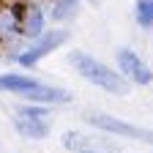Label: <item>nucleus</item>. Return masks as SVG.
I'll return each mask as SVG.
<instances>
[{"mask_svg": "<svg viewBox=\"0 0 153 153\" xmlns=\"http://www.w3.org/2000/svg\"><path fill=\"white\" fill-rule=\"evenodd\" d=\"M66 60L93 88H99V90H104L109 96H128L131 93L128 79H126L118 68L109 66V63H104V60H99V57H93V55H88L85 49H68Z\"/></svg>", "mask_w": 153, "mask_h": 153, "instance_id": "obj_1", "label": "nucleus"}, {"mask_svg": "<svg viewBox=\"0 0 153 153\" xmlns=\"http://www.w3.org/2000/svg\"><path fill=\"white\" fill-rule=\"evenodd\" d=\"M68 38H71V30H68L66 25H52V27H47L38 38L25 41L22 52L16 55V68H22V71H36L49 55H55L57 49H63V47L68 44Z\"/></svg>", "mask_w": 153, "mask_h": 153, "instance_id": "obj_2", "label": "nucleus"}, {"mask_svg": "<svg viewBox=\"0 0 153 153\" xmlns=\"http://www.w3.org/2000/svg\"><path fill=\"white\" fill-rule=\"evenodd\" d=\"M82 120L101 131V134H109V137H120V140H131V142H142V145H150L153 148V128H145V126H137V123H128L118 115H109V112H85Z\"/></svg>", "mask_w": 153, "mask_h": 153, "instance_id": "obj_3", "label": "nucleus"}, {"mask_svg": "<svg viewBox=\"0 0 153 153\" xmlns=\"http://www.w3.org/2000/svg\"><path fill=\"white\" fill-rule=\"evenodd\" d=\"M115 68H118L128 85H140V88H148L153 85V68L142 60V55L137 49H131V47H118L115 49Z\"/></svg>", "mask_w": 153, "mask_h": 153, "instance_id": "obj_4", "label": "nucleus"}, {"mask_svg": "<svg viewBox=\"0 0 153 153\" xmlns=\"http://www.w3.org/2000/svg\"><path fill=\"white\" fill-rule=\"evenodd\" d=\"M19 101H33V104H47V107H63V104H71L74 101V93L60 88V85H47L41 82L38 88L27 90L19 96Z\"/></svg>", "mask_w": 153, "mask_h": 153, "instance_id": "obj_5", "label": "nucleus"}, {"mask_svg": "<svg viewBox=\"0 0 153 153\" xmlns=\"http://www.w3.org/2000/svg\"><path fill=\"white\" fill-rule=\"evenodd\" d=\"M49 25L47 19V0H27L25 6V16H22V38L25 41H33L38 38Z\"/></svg>", "mask_w": 153, "mask_h": 153, "instance_id": "obj_6", "label": "nucleus"}, {"mask_svg": "<svg viewBox=\"0 0 153 153\" xmlns=\"http://www.w3.org/2000/svg\"><path fill=\"white\" fill-rule=\"evenodd\" d=\"M41 85V79H38L36 74L30 71H22V68H16V71H0V96H22L33 88Z\"/></svg>", "mask_w": 153, "mask_h": 153, "instance_id": "obj_7", "label": "nucleus"}, {"mask_svg": "<svg viewBox=\"0 0 153 153\" xmlns=\"http://www.w3.org/2000/svg\"><path fill=\"white\" fill-rule=\"evenodd\" d=\"M82 0H47V19L52 25H68L76 19Z\"/></svg>", "mask_w": 153, "mask_h": 153, "instance_id": "obj_8", "label": "nucleus"}, {"mask_svg": "<svg viewBox=\"0 0 153 153\" xmlns=\"http://www.w3.org/2000/svg\"><path fill=\"white\" fill-rule=\"evenodd\" d=\"M14 131L19 134L22 140H33V142H41L52 134V120H30V118H11Z\"/></svg>", "mask_w": 153, "mask_h": 153, "instance_id": "obj_9", "label": "nucleus"}, {"mask_svg": "<svg viewBox=\"0 0 153 153\" xmlns=\"http://www.w3.org/2000/svg\"><path fill=\"white\" fill-rule=\"evenodd\" d=\"M11 118H30V120H52V107L47 104H33V101H19L11 112Z\"/></svg>", "mask_w": 153, "mask_h": 153, "instance_id": "obj_10", "label": "nucleus"}, {"mask_svg": "<svg viewBox=\"0 0 153 153\" xmlns=\"http://www.w3.org/2000/svg\"><path fill=\"white\" fill-rule=\"evenodd\" d=\"M131 16L140 30H153V0H134Z\"/></svg>", "mask_w": 153, "mask_h": 153, "instance_id": "obj_11", "label": "nucleus"}, {"mask_svg": "<svg viewBox=\"0 0 153 153\" xmlns=\"http://www.w3.org/2000/svg\"><path fill=\"white\" fill-rule=\"evenodd\" d=\"M60 145H63L66 150L76 153V150H82V148H88V145H90V140L85 137L82 131H76V128H68V131H63V137H60Z\"/></svg>", "mask_w": 153, "mask_h": 153, "instance_id": "obj_12", "label": "nucleus"}, {"mask_svg": "<svg viewBox=\"0 0 153 153\" xmlns=\"http://www.w3.org/2000/svg\"><path fill=\"white\" fill-rule=\"evenodd\" d=\"M90 3H99V0H90Z\"/></svg>", "mask_w": 153, "mask_h": 153, "instance_id": "obj_13", "label": "nucleus"}]
</instances>
